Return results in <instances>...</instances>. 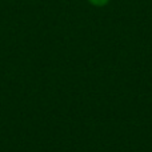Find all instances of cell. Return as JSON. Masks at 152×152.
<instances>
[{
	"instance_id": "1",
	"label": "cell",
	"mask_w": 152,
	"mask_h": 152,
	"mask_svg": "<svg viewBox=\"0 0 152 152\" xmlns=\"http://www.w3.org/2000/svg\"><path fill=\"white\" fill-rule=\"evenodd\" d=\"M88 1L95 7H104L110 3V0H88Z\"/></svg>"
}]
</instances>
